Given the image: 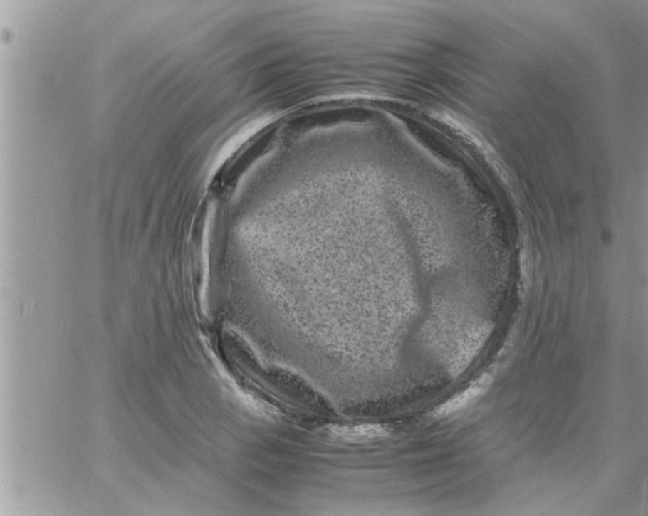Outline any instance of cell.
<instances>
[{
	"label": "cell",
	"instance_id": "obj_1",
	"mask_svg": "<svg viewBox=\"0 0 648 516\" xmlns=\"http://www.w3.org/2000/svg\"><path fill=\"white\" fill-rule=\"evenodd\" d=\"M330 436L337 440L348 443H365L381 440L389 436L388 429L379 424L350 425L330 428Z\"/></svg>",
	"mask_w": 648,
	"mask_h": 516
},
{
	"label": "cell",
	"instance_id": "obj_2",
	"mask_svg": "<svg viewBox=\"0 0 648 516\" xmlns=\"http://www.w3.org/2000/svg\"><path fill=\"white\" fill-rule=\"evenodd\" d=\"M480 389L477 387H473V389H468L467 391L463 392L460 396H456V398L452 399L451 401L445 404L444 407L440 408L438 410V414L439 415H446L449 413L454 412V411L458 410L465 406L467 404V401L472 400L474 396H476L479 394Z\"/></svg>",
	"mask_w": 648,
	"mask_h": 516
}]
</instances>
